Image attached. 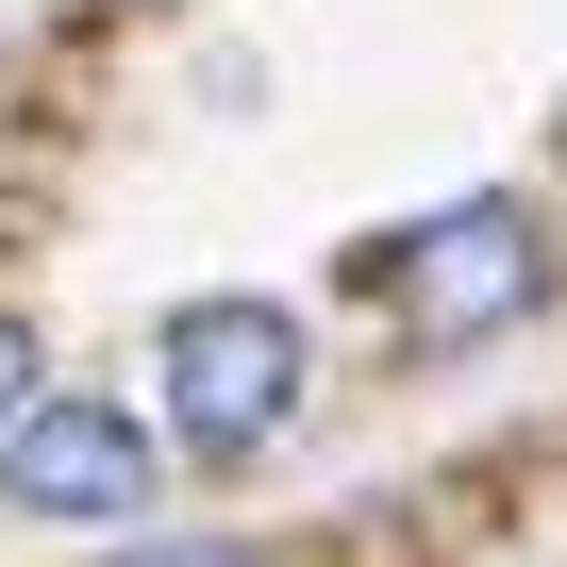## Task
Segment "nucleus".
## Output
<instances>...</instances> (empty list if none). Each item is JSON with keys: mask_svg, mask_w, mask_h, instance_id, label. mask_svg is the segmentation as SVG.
Masks as SVG:
<instances>
[{"mask_svg": "<svg viewBox=\"0 0 567 567\" xmlns=\"http://www.w3.org/2000/svg\"><path fill=\"white\" fill-rule=\"evenodd\" d=\"M151 368H167V434L200 467H267V434H301V401H318L284 301H167Z\"/></svg>", "mask_w": 567, "mask_h": 567, "instance_id": "nucleus-1", "label": "nucleus"}, {"mask_svg": "<svg viewBox=\"0 0 567 567\" xmlns=\"http://www.w3.org/2000/svg\"><path fill=\"white\" fill-rule=\"evenodd\" d=\"M368 284H384L401 351H484V334H517L550 301V234H534V200H451L434 234L368 250Z\"/></svg>", "mask_w": 567, "mask_h": 567, "instance_id": "nucleus-2", "label": "nucleus"}, {"mask_svg": "<svg viewBox=\"0 0 567 567\" xmlns=\"http://www.w3.org/2000/svg\"><path fill=\"white\" fill-rule=\"evenodd\" d=\"M151 484H167V434H134L117 401H34L0 434V501H34V517H134Z\"/></svg>", "mask_w": 567, "mask_h": 567, "instance_id": "nucleus-3", "label": "nucleus"}, {"mask_svg": "<svg viewBox=\"0 0 567 567\" xmlns=\"http://www.w3.org/2000/svg\"><path fill=\"white\" fill-rule=\"evenodd\" d=\"M34 401H51V351H34V318H0V434H18Z\"/></svg>", "mask_w": 567, "mask_h": 567, "instance_id": "nucleus-4", "label": "nucleus"}, {"mask_svg": "<svg viewBox=\"0 0 567 567\" xmlns=\"http://www.w3.org/2000/svg\"><path fill=\"white\" fill-rule=\"evenodd\" d=\"M117 567H250V550H217V534H151V550H117Z\"/></svg>", "mask_w": 567, "mask_h": 567, "instance_id": "nucleus-5", "label": "nucleus"}]
</instances>
